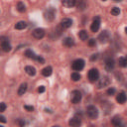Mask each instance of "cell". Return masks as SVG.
I'll return each instance as SVG.
<instances>
[{
	"mask_svg": "<svg viewBox=\"0 0 127 127\" xmlns=\"http://www.w3.org/2000/svg\"><path fill=\"white\" fill-rule=\"evenodd\" d=\"M87 114L90 119H96L98 117V110L94 105H89L87 108Z\"/></svg>",
	"mask_w": 127,
	"mask_h": 127,
	"instance_id": "6da1fadb",
	"label": "cell"
},
{
	"mask_svg": "<svg viewBox=\"0 0 127 127\" xmlns=\"http://www.w3.org/2000/svg\"><path fill=\"white\" fill-rule=\"evenodd\" d=\"M72 67H73V70L75 71V72L81 71L84 67V61L81 60V59H78V60H75V61L73 62Z\"/></svg>",
	"mask_w": 127,
	"mask_h": 127,
	"instance_id": "7a4b0ae2",
	"label": "cell"
},
{
	"mask_svg": "<svg viewBox=\"0 0 127 127\" xmlns=\"http://www.w3.org/2000/svg\"><path fill=\"white\" fill-rule=\"evenodd\" d=\"M55 15H56V10L54 8H49L44 13V18H45V20L51 22L55 19Z\"/></svg>",
	"mask_w": 127,
	"mask_h": 127,
	"instance_id": "3957f363",
	"label": "cell"
},
{
	"mask_svg": "<svg viewBox=\"0 0 127 127\" xmlns=\"http://www.w3.org/2000/svg\"><path fill=\"white\" fill-rule=\"evenodd\" d=\"M99 78V72L96 69H91L88 72V80L90 81H95Z\"/></svg>",
	"mask_w": 127,
	"mask_h": 127,
	"instance_id": "277c9868",
	"label": "cell"
},
{
	"mask_svg": "<svg viewBox=\"0 0 127 127\" xmlns=\"http://www.w3.org/2000/svg\"><path fill=\"white\" fill-rule=\"evenodd\" d=\"M98 40H99L100 43H107V42L110 40V33L108 31H103L102 33L99 34Z\"/></svg>",
	"mask_w": 127,
	"mask_h": 127,
	"instance_id": "5b68a950",
	"label": "cell"
},
{
	"mask_svg": "<svg viewBox=\"0 0 127 127\" xmlns=\"http://www.w3.org/2000/svg\"><path fill=\"white\" fill-rule=\"evenodd\" d=\"M81 100V94L79 90H74L72 92V102L74 104L80 103V101Z\"/></svg>",
	"mask_w": 127,
	"mask_h": 127,
	"instance_id": "8992f818",
	"label": "cell"
},
{
	"mask_svg": "<svg viewBox=\"0 0 127 127\" xmlns=\"http://www.w3.org/2000/svg\"><path fill=\"white\" fill-rule=\"evenodd\" d=\"M109 82H110V80H109V78L106 77V75H104V77H102V78L99 80L98 84H97V87L98 88H103V87H105L108 86Z\"/></svg>",
	"mask_w": 127,
	"mask_h": 127,
	"instance_id": "52a82bcc",
	"label": "cell"
},
{
	"mask_svg": "<svg viewBox=\"0 0 127 127\" xmlns=\"http://www.w3.org/2000/svg\"><path fill=\"white\" fill-rule=\"evenodd\" d=\"M32 35H33L34 38H36V39L40 40V39H42V38H44V36H45V31H44V29L37 28V29H35V30L33 31Z\"/></svg>",
	"mask_w": 127,
	"mask_h": 127,
	"instance_id": "ba28073f",
	"label": "cell"
},
{
	"mask_svg": "<svg viewBox=\"0 0 127 127\" xmlns=\"http://www.w3.org/2000/svg\"><path fill=\"white\" fill-rule=\"evenodd\" d=\"M99 27H100V18L99 17H95L94 19V22L91 24V26H90V30L92 32H97Z\"/></svg>",
	"mask_w": 127,
	"mask_h": 127,
	"instance_id": "9c48e42d",
	"label": "cell"
},
{
	"mask_svg": "<svg viewBox=\"0 0 127 127\" xmlns=\"http://www.w3.org/2000/svg\"><path fill=\"white\" fill-rule=\"evenodd\" d=\"M114 66H115V63H114V60L111 58L107 59L105 61V70L107 72H111L113 69H114Z\"/></svg>",
	"mask_w": 127,
	"mask_h": 127,
	"instance_id": "30bf717a",
	"label": "cell"
},
{
	"mask_svg": "<svg viewBox=\"0 0 127 127\" xmlns=\"http://www.w3.org/2000/svg\"><path fill=\"white\" fill-rule=\"evenodd\" d=\"M72 25H73V20L70 19V18H64V19L61 21V27L64 28V29L70 28Z\"/></svg>",
	"mask_w": 127,
	"mask_h": 127,
	"instance_id": "8fae6325",
	"label": "cell"
},
{
	"mask_svg": "<svg viewBox=\"0 0 127 127\" xmlns=\"http://www.w3.org/2000/svg\"><path fill=\"white\" fill-rule=\"evenodd\" d=\"M111 123L114 127H123V122H122V119L121 117L119 116H114L111 120Z\"/></svg>",
	"mask_w": 127,
	"mask_h": 127,
	"instance_id": "7c38bea8",
	"label": "cell"
},
{
	"mask_svg": "<svg viewBox=\"0 0 127 127\" xmlns=\"http://www.w3.org/2000/svg\"><path fill=\"white\" fill-rule=\"evenodd\" d=\"M80 124H81V121H80V118H78V117H73V118H71L70 121H69V125L71 127H80Z\"/></svg>",
	"mask_w": 127,
	"mask_h": 127,
	"instance_id": "4fadbf2b",
	"label": "cell"
},
{
	"mask_svg": "<svg viewBox=\"0 0 127 127\" xmlns=\"http://www.w3.org/2000/svg\"><path fill=\"white\" fill-rule=\"evenodd\" d=\"M116 100H117V102L120 103V104L125 103V101H126V94H125V92L124 91H120L119 94H118V95L116 96Z\"/></svg>",
	"mask_w": 127,
	"mask_h": 127,
	"instance_id": "5bb4252c",
	"label": "cell"
},
{
	"mask_svg": "<svg viewBox=\"0 0 127 127\" xmlns=\"http://www.w3.org/2000/svg\"><path fill=\"white\" fill-rule=\"evenodd\" d=\"M63 44H64V46H66V47H67V48H72L73 46H74V41L73 38L67 37V38L64 39Z\"/></svg>",
	"mask_w": 127,
	"mask_h": 127,
	"instance_id": "9a60e30c",
	"label": "cell"
},
{
	"mask_svg": "<svg viewBox=\"0 0 127 127\" xmlns=\"http://www.w3.org/2000/svg\"><path fill=\"white\" fill-rule=\"evenodd\" d=\"M1 49L4 51V52H10L12 47L9 43H8V41H2L1 42Z\"/></svg>",
	"mask_w": 127,
	"mask_h": 127,
	"instance_id": "2e32d148",
	"label": "cell"
},
{
	"mask_svg": "<svg viewBox=\"0 0 127 127\" xmlns=\"http://www.w3.org/2000/svg\"><path fill=\"white\" fill-rule=\"evenodd\" d=\"M27 87H28V84L26 83V82H23L21 86L19 87V88H18V95H23L25 92H26V90H27Z\"/></svg>",
	"mask_w": 127,
	"mask_h": 127,
	"instance_id": "e0dca14e",
	"label": "cell"
},
{
	"mask_svg": "<svg viewBox=\"0 0 127 127\" xmlns=\"http://www.w3.org/2000/svg\"><path fill=\"white\" fill-rule=\"evenodd\" d=\"M25 72H26L29 75H31V77H34V75L36 74V69L32 66H27L25 67Z\"/></svg>",
	"mask_w": 127,
	"mask_h": 127,
	"instance_id": "ac0fdd59",
	"label": "cell"
},
{
	"mask_svg": "<svg viewBox=\"0 0 127 127\" xmlns=\"http://www.w3.org/2000/svg\"><path fill=\"white\" fill-rule=\"evenodd\" d=\"M62 4L65 7L71 8V7H73V6H74L75 4H77V1H75V0H64V1H62Z\"/></svg>",
	"mask_w": 127,
	"mask_h": 127,
	"instance_id": "d6986e66",
	"label": "cell"
},
{
	"mask_svg": "<svg viewBox=\"0 0 127 127\" xmlns=\"http://www.w3.org/2000/svg\"><path fill=\"white\" fill-rule=\"evenodd\" d=\"M52 73H53V70L51 67H46L42 70V74H43L44 77H50V75L52 74Z\"/></svg>",
	"mask_w": 127,
	"mask_h": 127,
	"instance_id": "ffe728a7",
	"label": "cell"
},
{
	"mask_svg": "<svg viewBox=\"0 0 127 127\" xmlns=\"http://www.w3.org/2000/svg\"><path fill=\"white\" fill-rule=\"evenodd\" d=\"M25 28H27V23L24 21H20L18 23H16V25H15V29H17V30H23Z\"/></svg>",
	"mask_w": 127,
	"mask_h": 127,
	"instance_id": "44dd1931",
	"label": "cell"
},
{
	"mask_svg": "<svg viewBox=\"0 0 127 127\" xmlns=\"http://www.w3.org/2000/svg\"><path fill=\"white\" fill-rule=\"evenodd\" d=\"M25 56H26L27 58H29V59H32V60H36V58H37V56L35 55V53H34L32 50H26L25 51Z\"/></svg>",
	"mask_w": 127,
	"mask_h": 127,
	"instance_id": "7402d4cb",
	"label": "cell"
},
{
	"mask_svg": "<svg viewBox=\"0 0 127 127\" xmlns=\"http://www.w3.org/2000/svg\"><path fill=\"white\" fill-rule=\"evenodd\" d=\"M79 37H80V39L81 41H86V40H87V38H88L87 32V31H84V30L80 31V33H79Z\"/></svg>",
	"mask_w": 127,
	"mask_h": 127,
	"instance_id": "603a6c76",
	"label": "cell"
},
{
	"mask_svg": "<svg viewBox=\"0 0 127 127\" xmlns=\"http://www.w3.org/2000/svg\"><path fill=\"white\" fill-rule=\"evenodd\" d=\"M17 10H18L19 12H21V13L25 12V10H26V7H25V5H24L23 2L20 1V2L17 3Z\"/></svg>",
	"mask_w": 127,
	"mask_h": 127,
	"instance_id": "cb8c5ba5",
	"label": "cell"
},
{
	"mask_svg": "<svg viewBox=\"0 0 127 127\" xmlns=\"http://www.w3.org/2000/svg\"><path fill=\"white\" fill-rule=\"evenodd\" d=\"M80 74H79V73H77V72H74V73H73L72 74V80H74V81H78V80H80Z\"/></svg>",
	"mask_w": 127,
	"mask_h": 127,
	"instance_id": "d4e9b609",
	"label": "cell"
},
{
	"mask_svg": "<svg viewBox=\"0 0 127 127\" xmlns=\"http://www.w3.org/2000/svg\"><path fill=\"white\" fill-rule=\"evenodd\" d=\"M77 7H78V9L79 10H84L87 8V4H86V2H83V1H80L79 3H78V5H77Z\"/></svg>",
	"mask_w": 127,
	"mask_h": 127,
	"instance_id": "484cf974",
	"label": "cell"
},
{
	"mask_svg": "<svg viewBox=\"0 0 127 127\" xmlns=\"http://www.w3.org/2000/svg\"><path fill=\"white\" fill-rule=\"evenodd\" d=\"M119 66L122 67H125L127 66V60H126V58H124V57L119 58Z\"/></svg>",
	"mask_w": 127,
	"mask_h": 127,
	"instance_id": "4316f807",
	"label": "cell"
},
{
	"mask_svg": "<svg viewBox=\"0 0 127 127\" xmlns=\"http://www.w3.org/2000/svg\"><path fill=\"white\" fill-rule=\"evenodd\" d=\"M111 14L113 16H117V15H119L120 14V9L118 7H113L112 9H111Z\"/></svg>",
	"mask_w": 127,
	"mask_h": 127,
	"instance_id": "83f0119b",
	"label": "cell"
},
{
	"mask_svg": "<svg viewBox=\"0 0 127 127\" xmlns=\"http://www.w3.org/2000/svg\"><path fill=\"white\" fill-rule=\"evenodd\" d=\"M115 94V88L114 87H109L107 89V94L108 95H113Z\"/></svg>",
	"mask_w": 127,
	"mask_h": 127,
	"instance_id": "f1b7e54d",
	"label": "cell"
},
{
	"mask_svg": "<svg viewBox=\"0 0 127 127\" xmlns=\"http://www.w3.org/2000/svg\"><path fill=\"white\" fill-rule=\"evenodd\" d=\"M6 104L4 103V102H1L0 103V112H3V111H5V109H6Z\"/></svg>",
	"mask_w": 127,
	"mask_h": 127,
	"instance_id": "f546056e",
	"label": "cell"
},
{
	"mask_svg": "<svg viewBox=\"0 0 127 127\" xmlns=\"http://www.w3.org/2000/svg\"><path fill=\"white\" fill-rule=\"evenodd\" d=\"M17 123H18V125L20 127H24L25 126V121L23 119H18V120H17Z\"/></svg>",
	"mask_w": 127,
	"mask_h": 127,
	"instance_id": "4dcf8cb0",
	"label": "cell"
},
{
	"mask_svg": "<svg viewBox=\"0 0 127 127\" xmlns=\"http://www.w3.org/2000/svg\"><path fill=\"white\" fill-rule=\"evenodd\" d=\"M24 108L26 109L27 111H33L34 110V107L31 106V105H24Z\"/></svg>",
	"mask_w": 127,
	"mask_h": 127,
	"instance_id": "1f68e13d",
	"label": "cell"
},
{
	"mask_svg": "<svg viewBox=\"0 0 127 127\" xmlns=\"http://www.w3.org/2000/svg\"><path fill=\"white\" fill-rule=\"evenodd\" d=\"M88 46H90V47L95 46V40H94V39H90V40L88 41Z\"/></svg>",
	"mask_w": 127,
	"mask_h": 127,
	"instance_id": "d6a6232c",
	"label": "cell"
},
{
	"mask_svg": "<svg viewBox=\"0 0 127 127\" xmlns=\"http://www.w3.org/2000/svg\"><path fill=\"white\" fill-rule=\"evenodd\" d=\"M36 61H38L39 63H41V64H44L45 63V60L42 57H40V56H37V58H36Z\"/></svg>",
	"mask_w": 127,
	"mask_h": 127,
	"instance_id": "836d02e7",
	"label": "cell"
},
{
	"mask_svg": "<svg viewBox=\"0 0 127 127\" xmlns=\"http://www.w3.org/2000/svg\"><path fill=\"white\" fill-rule=\"evenodd\" d=\"M38 91L40 92V94H43V92L45 91V87H43V86L39 87V88H38Z\"/></svg>",
	"mask_w": 127,
	"mask_h": 127,
	"instance_id": "e575fe53",
	"label": "cell"
},
{
	"mask_svg": "<svg viewBox=\"0 0 127 127\" xmlns=\"http://www.w3.org/2000/svg\"><path fill=\"white\" fill-rule=\"evenodd\" d=\"M0 122H2V123H6L7 122L6 118L4 116H2V115H0Z\"/></svg>",
	"mask_w": 127,
	"mask_h": 127,
	"instance_id": "d590c367",
	"label": "cell"
},
{
	"mask_svg": "<svg viewBox=\"0 0 127 127\" xmlns=\"http://www.w3.org/2000/svg\"><path fill=\"white\" fill-rule=\"evenodd\" d=\"M96 59H97V54H94V55H92V56L90 57V61L94 62V61L96 60Z\"/></svg>",
	"mask_w": 127,
	"mask_h": 127,
	"instance_id": "8d00e7d4",
	"label": "cell"
},
{
	"mask_svg": "<svg viewBox=\"0 0 127 127\" xmlns=\"http://www.w3.org/2000/svg\"><path fill=\"white\" fill-rule=\"evenodd\" d=\"M53 127H60V126H53Z\"/></svg>",
	"mask_w": 127,
	"mask_h": 127,
	"instance_id": "74e56055",
	"label": "cell"
},
{
	"mask_svg": "<svg viewBox=\"0 0 127 127\" xmlns=\"http://www.w3.org/2000/svg\"><path fill=\"white\" fill-rule=\"evenodd\" d=\"M0 127H3V126H1V125H0Z\"/></svg>",
	"mask_w": 127,
	"mask_h": 127,
	"instance_id": "f35d334b",
	"label": "cell"
}]
</instances>
